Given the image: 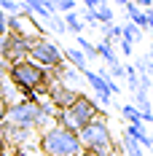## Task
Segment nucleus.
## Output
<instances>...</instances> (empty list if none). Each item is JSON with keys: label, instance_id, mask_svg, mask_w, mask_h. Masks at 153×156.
Returning a JSON list of instances; mask_svg holds the SVG:
<instances>
[{"label": "nucleus", "instance_id": "obj_1", "mask_svg": "<svg viewBox=\"0 0 153 156\" xmlns=\"http://www.w3.org/2000/svg\"><path fill=\"white\" fill-rule=\"evenodd\" d=\"M8 83L24 94V100H38V94H46L51 76L32 59H22L16 65H8Z\"/></svg>", "mask_w": 153, "mask_h": 156}, {"label": "nucleus", "instance_id": "obj_2", "mask_svg": "<svg viewBox=\"0 0 153 156\" xmlns=\"http://www.w3.org/2000/svg\"><path fill=\"white\" fill-rule=\"evenodd\" d=\"M99 116H105V113L99 110L97 100H94V97H89V94H81V97H78L70 108L57 110L54 124H57V126H64V129H70V132H81L89 121L99 119Z\"/></svg>", "mask_w": 153, "mask_h": 156}, {"label": "nucleus", "instance_id": "obj_3", "mask_svg": "<svg viewBox=\"0 0 153 156\" xmlns=\"http://www.w3.org/2000/svg\"><path fill=\"white\" fill-rule=\"evenodd\" d=\"M40 151L46 156H78L83 145L78 140V132H70L64 126H46L40 135Z\"/></svg>", "mask_w": 153, "mask_h": 156}, {"label": "nucleus", "instance_id": "obj_4", "mask_svg": "<svg viewBox=\"0 0 153 156\" xmlns=\"http://www.w3.org/2000/svg\"><path fill=\"white\" fill-rule=\"evenodd\" d=\"M78 140H81L83 148H89V151H102V154L116 151V140H113V132H110V126H107L105 116L89 121V124L78 132Z\"/></svg>", "mask_w": 153, "mask_h": 156}, {"label": "nucleus", "instance_id": "obj_5", "mask_svg": "<svg viewBox=\"0 0 153 156\" xmlns=\"http://www.w3.org/2000/svg\"><path fill=\"white\" fill-rule=\"evenodd\" d=\"M5 121L14 124V126H27V129H38V126L48 124L46 119L40 116V110H38V102L35 100H24V97H19L16 102L8 105Z\"/></svg>", "mask_w": 153, "mask_h": 156}, {"label": "nucleus", "instance_id": "obj_6", "mask_svg": "<svg viewBox=\"0 0 153 156\" xmlns=\"http://www.w3.org/2000/svg\"><path fill=\"white\" fill-rule=\"evenodd\" d=\"M30 59L38 67H43L46 73H54V70H59L62 65H64V54H62V48L54 43V41H48V38H38L30 48Z\"/></svg>", "mask_w": 153, "mask_h": 156}, {"label": "nucleus", "instance_id": "obj_7", "mask_svg": "<svg viewBox=\"0 0 153 156\" xmlns=\"http://www.w3.org/2000/svg\"><path fill=\"white\" fill-rule=\"evenodd\" d=\"M48 76H51V83H48V89H46V100H48L57 110L70 108L78 97H81V92H78V89H70V86H64L54 73H48Z\"/></svg>", "mask_w": 153, "mask_h": 156}, {"label": "nucleus", "instance_id": "obj_8", "mask_svg": "<svg viewBox=\"0 0 153 156\" xmlns=\"http://www.w3.org/2000/svg\"><path fill=\"white\" fill-rule=\"evenodd\" d=\"M35 41H27L22 35H14V32H5V48H3V59L8 65H16L22 59H30V48Z\"/></svg>", "mask_w": 153, "mask_h": 156}, {"label": "nucleus", "instance_id": "obj_9", "mask_svg": "<svg viewBox=\"0 0 153 156\" xmlns=\"http://www.w3.org/2000/svg\"><path fill=\"white\" fill-rule=\"evenodd\" d=\"M32 132H35V129L14 126V124H8V121H3V124H0V140L5 143V145H24V143L32 137Z\"/></svg>", "mask_w": 153, "mask_h": 156}, {"label": "nucleus", "instance_id": "obj_10", "mask_svg": "<svg viewBox=\"0 0 153 156\" xmlns=\"http://www.w3.org/2000/svg\"><path fill=\"white\" fill-rule=\"evenodd\" d=\"M83 78L89 81V86L94 89V100H97V102H102V105H107V102H110V97H113V94H110V89H107V83L97 76L94 70H86V73H83Z\"/></svg>", "mask_w": 153, "mask_h": 156}, {"label": "nucleus", "instance_id": "obj_11", "mask_svg": "<svg viewBox=\"0 0 153 156\" xmlns=\"http://www.w3.org/2000/svg\"><path fill=\"white\" fill-rule=\"evenodd\" d=\"M123 135H129L132 140H137L145 151H151V148H153V135L148 132V126H145V124H126Z\"/></svg>", "mask_w": 153, "mask_h": 156}, {"label": "nucleus", "instance_id": "obj_12", "mask_svg": "<svg viewBox=\"0 0 153 156\" xmlns=\"http://www.w3.org/2000/svg\"><path fill=\"white\" fill-rule=\"evenodd\" d=\"M62 54H64V59L70 62V67H75L78 73H86V70H89V67H86V57H83V51H81L78 46H70V48H64Z\"/></svg>", "mask_w": 153, "mask_h": 156}, {"label": "nucleus", "instance_id": "obj_13", "mask_svg": "<svg viewBox=\"0 0 153 156\" xmlns=\"http://www.w3.org/2000/svg\"><path fill=\"white\" fill-rule=\"evenodd\" d=\"M94 46H97V59H102L105 65L118 62V54H116L113 43H107V41H99V43H94Z\"/></svg>", "mask_w": 153, "mask_h": 156}, {"label": "nucleus", "instance_id": "obj_14", "mask_svg": "<svg viewBox=\"0 0 153 156\" xmlns=\"http://www.w3.org/2000/svg\"><path fill=\"white\" fill-rule=\"evenodd\" d=\"M118 151H121L123 156H145V148H142L137 140H132L129 135H123V137H121V145H118Z\"/></svg>", "mask_w": 153, "mask_h": 156}, {"label": "nucleus", "instance_id": "obj_15", "mask_svg": "<svg viewBox=\"0 0 153 156\" xmlns=\"http://www.w3.org/2000/svg\"><path fill=\"white\" fill-rule=\"evenodd\" d=\"M123 8H126V16H129V22H132L134 27L148 30V24H145V11H142V8H137L134 3H129V5H123Z\"/></svg>", "mask_w": 153, "mask_h": 156}, {"label": "nucleus", "instance_id": "obj_16", "mask_svg": "<svg viewBox=\"0 0 153 156\" xmlns=\"http://www.w3.org/2000/svg\"><path fill=\"white\" fill-rule=\"evenodd\" d=\"M62 22H64V30L73 32V35H81V32H83V22H81L78 11H70V14H64V16H62Z\"/></svg>", "mask_w": 153, "mask_h": 156}, {"label": "nucleus", "instance_id": "obj_17", "mask_svg": "<svg viewBox=\"0 0 153 156\" xmlns=\"http://www.w3.org/2000/svg\"><path fill=\"white\" fill-rule=\"evenodd\" d=\"M121 41H126V43H137V41H142V30L140 27H134L132 22H126V24H121Z\"/></svg>", "mask_w": 153, "mask_h": 156}, {"label": "nucleus", "instance_id": "obj_18", "mask_svg": "<svg viewBox=\"0 0 153 156\" xmlns=\"http://www.w3.org/2000/svg\"><path fill=\"white\" fill-rule=\"evenodd\" d=\"M121 116L126 124H142V116H140V110L132 105V102H126V105H121Z\"/></svg>", "mask_w": 153, "mask_h": 156}, {"label": "nucleus", "instance_id": "obj_19", "mask_svg": "<svg viewBox=\"0 0 153 156\" xmlns=\"http://www.w3.org/2000/svg\"><path fill=\"white\" fill-rule=\"evenodd\" d=\"M113 8H110V3L105 5H99V8H94V19H97V24H113Z\"/></svg>", "mask_w": 153, "mask_h": 156}, {"label": "nucleus", "instance_id": "obj_20", "mask_svg": "<svg viewBox=\"0 0 153 156\" xmlns=\"http://www.w3.org/2000/svg\"><path fill=\"white\" fill-rule=\"evenodd\" d=\"M75 43H78V48L83 51V57H86V59H97V46H94V43H89V38L75 35Z\"/></svg>", "mask_w": 153, "mask_h": 156}, {"label": "nucleus", "instance_id": "obj_21", "mask_svg": "<svg viewBox=\"0 0 153 156\" xmlns=\"http://www.w3.org/2000/svg\"><path fill=\"white\" fill-rule=\"evenodd\" d=\"M43 24H46V27L54 32V35H64V32H67V30H64V22H62V16H59V14H51L48 19H43Z\"/></svg>", "mask_w": 153, "mask_h": 156}, {"label": "nucleus", "instance_id": "obj_22", "mask_svg": "<svg viewBox=\"0 0 153 156\" xmlns=\"http://www.w3.org/2000/svg\"><path fill=\"white\" fill-rule=\"evenodd\" d=\"M70 11H75V0H54V14H70Z\"/></svg>", "mask_w": 153, "mask_h": 156}, {"label": "nucleus", "instance_id": "obj_23", "mask_svg": "<svg viewBox=\"0 0 153 156\" xmlns=\"http://www.w3.org/2000/svg\"><path fill=\"white\" fill-rule=\"evenodd\" d=\"M0 11H5L8 16H14L22 11V5H19V0H0Z\"/></svg>", "mask_w": 153, "mask_h": 156}, {"label": "nucleus", "instance_id": "obj_24", "mask_svg": "<svg viewBox=\"0 0 153 156\" xmlns=\"http://www.w3.org/2000/svg\"><path fill=\"white\" fill-rule=\"evenodd\" d=\"M132 67L137 70V76H148V62H145V57H137Z\"/></svg>", "mask_w": 153, "mask_h": 156}, {"label": "nucleus", "instance_id": "obj_25", "mask_svg": "<svg viewBox=\"0 0 153 156\" xmlns=\"http://www.w3.org/2000/svg\"><path fill=\"white\" fill-rule=\"evenodd\" d=\"M83 5H86V11H94V8H99V5H105L107 0H81Z\"/></svg>", "mask_w": 153, "mask_h": 156}, {"label": "nucleus", "instance_id": "obj_26", "mask_svg": "<svg viewBox=\"0 0 153 156\" xmlns=\"http://www.w3.org/2000/svg\"><path fill=\"white\" fill-rule=\"evenodd\" d=\"M8 32V14L5 11H0V38Z\"/></svg>", "mask_w": 153, "mask_h": 156}, {"label": "nucleus", "instance_id": "obj_27", "mask_svg": "<svg viewBox=\"0 0 153 156\" xmlns=\"http://www.w3.org/2000/svg\"><path fill=\"white\" fill-rule=\"evenodd\" d=\"M129 3H134L137 8H145V11H148V8H153V0H129Z\"/></svg>", "mask_w": 153, "mask_h": 156}, {"label": "nucleus", "instance_id": "obj_28", "mask_svg": "<svg viewBox=\"0 0 153 156\" xmlns=\"http://www.w3.org/2000/svg\"><path fill=\"white\" fill-rule=\"evenodd\" d=\"M5 113H8V102H5V100L0 97V124L5 121Z\"/></svg>", "mask_w": 153, "mask_h": 156}, {"label": "nucleus", "instance_id": "obj_29", "mask_svg": "<svg viewBox=\"0 0 153 156\" xmlns=\"http://www.w3.org/2000/svg\"><path fill=\"white\" fill-rule=\"evenodd\" d=\"M5 78H8V62L0 59V81H5Z\"/></svg>", "mask_w": 153, "mask_h": 156}, {"label": "nucleus", "instance_id": "obj_30", "mask_svg": "<svg viewBox=\"0 0 153 156\" xmlns=\"http://www.w3.org/2000/svg\"><path fill=\"white\" fill-rule=\"evenodd\" d=\"M121 43V54L123 57H132V43H126V41H118Z\"/></svg>", "mask_w": 153, "mask_h": 156}, {"label": "nucleus", "instance_id": "obj_31", "mask_svg": "<svg viewBox=\"0 0 153 156\" xmlns=\"http://www.w3.org/2000/svg\"><path fill=\"white\" fill-rule=\"evenodd\" d=\"M81 156H110V154H102V151H89V148H83Z\"/></svg>", "mask_w": 153, "mask_h": 156}, {"label": "nucleus", "instance_id": "obj_32", "mask_svg": "<svg viewBox=\"0 0 153 156\" xmlns=\"http://www.w3.org/2000/svg\"><path fill=\"white\" fill-rule=\"evenodd\" d=\"M145 62H148V76L153 78V48H151V54L145 57Z\"/></svg>", "mask_w": 153, "mask_h": 156}, {"label": "nucleus", "instance_id": "obj_33", "mask_svg": "<svg viewBox=\"0 0 153 156\" xmlns=\"http://www.w3.org/2000/svg\"><path fill=\"white\" fill-rule=\"evenodd\" d=\"M3 48H5V35L0 38V59H3Z\"/></svg>", "mask_w": 153, "mask_h": 156}, {"label": "nucleus", "instance_id": "obj_34", "mask_svg": "<svg viewBox=\"0 0 153 156\" xmlns=\"http://www.w3.org/2000/svg\"><path fill=\"white\" fill-rule=\"evenodd\" d=\"M110 3H116V5H129V0H110Z\"/></svg>", "mask_w": 153, "mask_h": 156}, {"label": "nucleus", "instance_id": "obj_35", "mask_svg": "<svg viewBox=\"0 0 153 156\" xmlns=\"http://www.w3.org/2000/svg\"><path fill=\"white\" fill-rule=\"evenodd\" d=\"M110 156H123V154L118 151V145H116V151H110Z\"/></svg>", "mask_w": 153, "mask_h": 156}, {"label": "nucleus", "instance_id": "obj_36", "mask_svg": "<svg viewBox=\"0 0 153 156\" xmlns=\"http://www.w3.org/2000/svg\"><path fill=\"white\" fill-rule=\"evenodd\" d=\"M0 86H3V81H0Z\"/></svg>", "mask_w": 153, "mask_h": 156}, {"label": "nucleus", "instance_id": "obj_37", "mask_svg": "<svg viewBox=\"0 0 153 156\" xmlns=\"http://www.w3.org/2000/svg\"><path fill=\"white\" fill-rule=\"evenodd\" d=\"M151 151H153V148H151Z\"/></svg>", "mask_w": 153, "mask_h": 156}, {"label": "nucleus", "instance_id": "obj_38", "mask_svg": "<svg viewBox=\"0 0 153 156\" xmlns=\"http://www.w3.org/2000/svg\"><path fill=\"white\" fill-rule=\"evenodd\" d=\"M78 156H81V154H78Z\"/></svg>", "mask_w": 153, "mask_h": 156}]
</instances>
